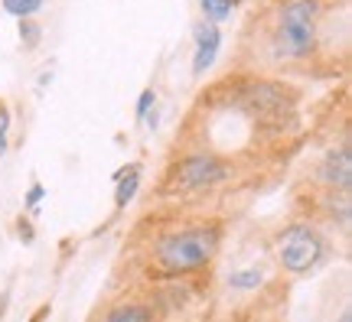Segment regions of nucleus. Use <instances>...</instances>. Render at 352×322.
Returning a JSON list of instances; mask_svg holds the SVG:
<instances>
[{"label": "nucleus", "mask_w": 352, "mask_h": 322, "mask_svg": "<svg viewBox=\"0 0 352 322\" xmlns=\"http://www.w3.org/2000/svg\"><path fill=\"white\" fill-rule=\"evenodd\" d=\"M219 244H222V228L219 225H196V228H183V231L160 238L153 257H157V267L164 273L179 277V273L202 271L215 257Z\"/></svg>", "instance_id": "nucleus-1"}, {"label": "nucleus", "mask_w": 352, "mask_h": 322, "mask_svg": "<svg viewBox=\"0 0 352 322\" xmlns=\"http://www.w3.org/2000/svg\"><path fill=\"white\" fill-rule=\"evenodd\" d=\"M316 16H320V0H287L280 10L277 49L294 59L310 56L316 46Z\"/></svg>", "instance_id": "nucleus-2"}, {"label": "nucleus", "mask_w": 352, "mask_h": 322, "mask_svg": "<svg viewBox=\"0 0 352 322\" xmlns=\"http://www.w3.org/2000/svg\"><path fill=\"white\" fill-rule=\"evenodd\" d=\"M277 257L290 273H310L323 260V238L310 225H290L277 238Z\"/></svg>", "instance_id": "nucleus-3"}, {"label": "nucleus", "mask_w": 352, "mask_h": 322, "mask_svg": "<svg viewBox=\"0 0 352 322\" xmlns=\"http://www.w3.org/2000/svg\"><path fill=\"white\" fill-rule=\"evenodd\" d=\"M228 170L215 157H189V160L176 163L173 170V192H196V189H209L222 183Z\"/></svg>", "instance_id": "nucleus-4"}, {"label": "nucleus", "mask_w": 352, "mask_h": 322, "mask_svg": "<svg viewBox=\"0 0 352 322\" xmlns=\"http://www.w3.org/2000/svg\"><path fill=\"white\" fill-rule=\"evenodd\" d=\"M192 39H196V56H192V72L202 75L209 65L215 62V56H219V46H222V33H219V26L212 23H196L192 30Z\"/></svg>", "instance_id": "nucleus-5"}, {"label": "nucleus", "mask_w": 352, "mask_h": 322, "mask_svg": "<svg viewBox=\"0 0 352 322\" xmlns=\"http://www.w3.org/2000/svg\"><path fill=\"white\" fill-rule=\"evenodd\" d=\"M323 179L340 192H349L352 186V157H349V143H342L336 153H329L323 163Z\"/></svg>", "instance_id": "nucleus-6"}, {"label": "nucleus", "mask_w": 352, "mask_h": 322, "mask_svg": "<svg viewBox=\"0 0 352 322\" xmlns=\"http://www.w3.org/2000/svg\"><path fill=\"white\" fill-rule=\"evenodd\" d=\"M114 183H118V189H114V209L121 211L127 209V202L138 196L140 189V170L138 166H124V170H118L114 173Z\"/></svg>", "instance_id": "nucleus-7"}, {"label": "nucleus", "mask_w": 352, "mask_h": 322, "mask_svg": "<svg viewBox=\"0 0 352 322\" xmlns=\"http://www.w3.org/2000/svg\"><path fill=\"white\" fill-rule=\"evenodd\" d=\"M101 322H153V312L140 303H127V306H118L111 310Z\"/></svg>", "instance_id": "nucleus-8"}, {"label": "nucleus", "mask_w": 352, "mask_h": 322, "mask_svg": "<svg viewBox=\"0 0 352 322\" xmlns=\"http://www.w3.org/2000/svg\"><path fill=\"white\" fill-rule=\"evenodd\" d=\"M3 3V10L16 16V20H33L43 7H46V0H0Z\"/></svg>", "instance_id": "nucleus-9"}, {"label": "nucleus", "mask_w": 352, "mask_h": 322, "mask_svg": "<svg viewBox=\"0 0 352 322\" xmlns=\"http://www.w3.org/2000/svg\"><path fill=\"white\" fill-rule=\"evenodd\" d=\"M202 3V16H206V20H209V23H226L228 16H232V10H235V7H232V0H199Z\"/></svg>", "instance_id": "nucleus-10"}, {"label": "nucleus", "mask_w": 352, "mask_h": 322, "mask_svg": "<svg viewBox=\"0 0 352 322\" xmlns=\"http://www.w3.org/2000/svg\"><path fill=\"white\" fill-rule=\"evenodd\" d=\"M261 271L258 267H248V271H235L232 277H228V284L235 286V290H258L261 286Z\"/></svg>", "instance_id": "nucleus-11"}, {"label": "nucleus", "mask_w": 352, "mask_h": 322, "mask_svg": "<svg viewBox=\"0 0 352 322\" xmlns=\"http://www.w3.org/2000/svg\"><path fill=\"white\" fill-rule=\"evenodd\" d=\"M10 147V104L0 101V157Z\"/></svg>", "instance_id": "nucleus-12"}, {"label": "nucleus", "mask_w": 352, "mask_h": 322, "mask_svg": "<svg viewBox=\"0 0 352 322\" xmlns=\"http://www.w3.org/2000/svg\"><path fill=\"white\" fill-rule=\"evenodd\" d=\"M153 104H157V91H153V88H147V91H144V95L138 98V111H134L140 124H144V121H147V117L153 114Z\"/></svg>", "instance_id": "nucleus-13"}, {"label": "nucleus", "mask_w": 352, "mask_h": 322, "mask_svg": "<svg viewBox=\"0 0 352 322\" xmlns=\"http://www.w3.org/2000/svg\"><path fill=\"white\" fill-rule=\"evenodd\" d=\"M20 33H23L20 39H26V49H30V46H36V39H39V26L33 23V20H20Z\"/></svg>", "instance_id": "nucleus-14"}, {"label": "nucleus", "mask_w": 352, "mask_h": 322, "mask_svg": "<svg viewBox=\"0 0 352 322\" xmlns=\"http://www.w3.org/2000/svg\"><path fill=\"white\" fill-rule=\"evenodd\" d=\"M43 198H46V189L39 186V183H36V186H30V192H26V209H30V211H36Z\"/></svg>", "instance_id": "nucleus-15"}, {"label": "nucleus", "mask_w": 352, "mask_h": 322, "mask_svg": "<svg viewBox=\"0 0 352 322\" xmlns=\"http://www.w3.org/2000/svg\"><path fill=\"white\" fill-rule=\"evenodd\" d=\"M16 231H20V238H23L26 244L33 241V225L26 222V218H20V222H16Z\"/></svg>", "instance_id": "nucleus-16"}, {"label": "nucleus", "mask_w": 352, "mask_h": 322, "mask_svg": "<svg viewBox=\"0 0 352 322\" xmlns=\"http://www.w3.org/2000/svg\"><path fill=\"white\" fill-rule=\"evenodd\" d=\"M46 312H50V306H43V310H39V312H36V316H33V319H30V322H43V319H46Z\"/></svg>", "instance_id": "nucleus-17"}, {"label": "nucleus", "mask_w": 352, "mask_h": 322, "mask_svg": "<svg viewBox=\"0 0 352 322\" xmlns=\"http://www.w3.org/2000/svg\"><path fill=\"white\" fill-rule=\"evenodd\" d=\"M340 322H352V319H349V312H342V319H340Z\"/></svg>", "instance_id": "nucleus-18"}, {"label": "nucleus", "mask_w": 352, "mask_h": 322, "mask_svg": "<svg viewBox=\"0 0 352 322\" xmlns=\"http://www.w3.org/2000/svg\"><path fill=\"white\" fill-rule=\"evenodd\" d=\"M3 306H7V299H0V316H3Z\"/></svg>", "instance_id": "nucleus-19"}, {"label": "nucleus", "mask_w": 352, "mask_h": 322, "mask_svg": "<svg viewBox=\"0 0 352 322\" xmlns=\"http://www.w3.org/2000/svg\"><path fill=\"white\" fill-rule=\"evenodd\" d=\"M239 3H241V0H232V7H239Z\"/></svg>", "instance_id": "nucleus-20"}]
</instances>
